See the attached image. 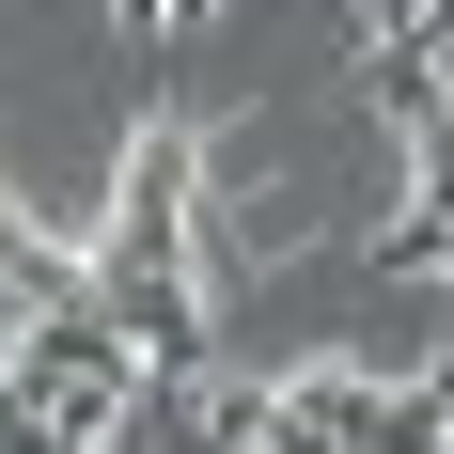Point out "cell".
<instances>
[{
    "label": "cell",
    "instance_id": "obj_1",
    "mask_svg": "<svg viewBox=\"0 0 454 454\" xmlns=\"http://www.w3.org/2000/svg\"><path fill=\"white\" fill-rule=\"evenodd\" d=\"M94 454H235V439H220V408H188V376H141Z\"/></svg>",
    "mask_w": 454,
    "mask_h": 454
}]
</instances>
